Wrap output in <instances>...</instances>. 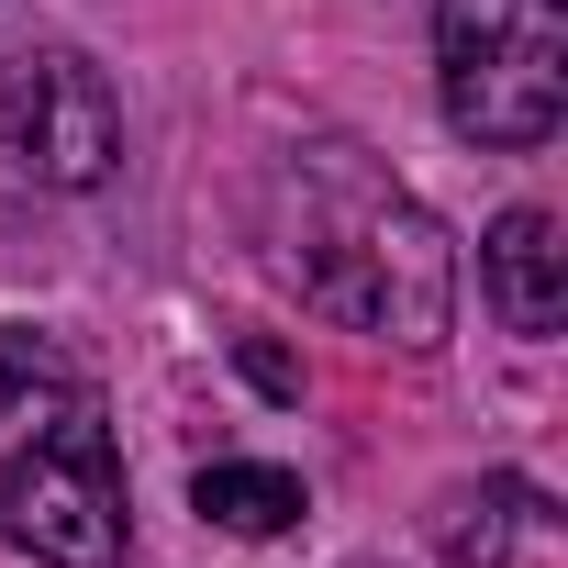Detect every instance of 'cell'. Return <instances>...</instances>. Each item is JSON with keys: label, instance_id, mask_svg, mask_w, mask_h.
<instances>
[{"label": "cell", "instance_id": "1", "mask_svg": "<svg viewBox=\"0 0 568 568\" xmlns=\"http://www.w3.org/2000/svg\"><path fill=\"white\" fill-rule=\"evenodd\" d=\"M267 267L291 291L368 335V346H402V357H435L446 324H457V245L446 223L379 179L357 145H291L267 179Z\"/></svg>", "mask_w": 568, "mask_h": 568}, {"label": "cell", "instance_id": "2", "mask_svg": "<svg viewBox=\"0 0 568 568\" xmlns=\"http://www.w3.org/2000/svg\"><path fill=\"white\" fill-rule=\"evenodd\" d=\"M435 90L468 145H546L568 123V0H435Z\"/></svg>", "mask_w": 568, "mask_h": 568}, {"label": "cell", "instance_id": "3", "mask_svg": "<svg viewBox=\"0 0 568 568\" xmlns=\"http://www.w3.org/2000/svg\"><path fill=\"white\" fill-rule=\"evenodd\" d=\"M0 524L34 568H112L123 557V457L90 390H68L57 424H34V446L0 479Z\"/></svg>", "mask_w": 568, "mask_h": 568}, {"label": "cell", "instance_id": "4", "mask_svg": "<svg viewBox=\"0 0 568 568\" xmlns=\"http://www.w3.org/2000/svg\"><path fill=\"white\" fill-rule=\"evenodd\" d=\"M0 156L34 190H101L123 156V101L79 45H34L0 79Z\"/></svg>", "mask_w": 568, "mask_h": 568}, {"label": "cell", "instance_id": "5", "mask_svg": "<svg viewBox=\"0 0 568 568\" xmlns=\"http://www.w3.org/2000/svg\"><path fill=\"white\" fill-rule=\"evenodd\" d=\"M479 291H490V313L513 324V335H557L568 324V234H557V212H501L490 234H479Z\"/></svg>", "mask_w": 568, "mask_h": 568}, {"label": "cell", "instance_id": "6", "mask_svg": "<svg viewBox=\"0 0 568 568\" xmlns=\"http://www.w3.org/2000/svg\"><path fill=\"white\" fill-rule=\"evenodd\" d=\"M190 513L223 524V535H291L302 524V479L291 468H256V457H212L190 479Z\"/></svg>", "mask_w": 568, "mask_h": 568}, {"label": "cell", "instance_id": "7", "mask_svg": "<svg viewBox=\"0 0 568 568\" xmlns=\"http://www.w3.org/2000/svg\"><path fill=\"white\" fill-rule=\"evenodd\" d=\"M513 524H535V490H524V479L446 490V501H435V557H446V568H501V557H513Z\"/></svg>", "mask_w": 568, "mask_h": 568}, {"label": "cell", "instance_id": "8", "mask_svg": "<svg viewBox=\"0 0 568 568\" xmlns=\"http://www.w3.org/2000/svg\"><path fill=\"white\" fill-rule=\"evenodd\" d=\"M79 368H68V346L57 335H34V324H0V413L12 402H34V390H68Z\"/></svg>", "mask_w": 568, "mask_h": 568}, {"label": "cell", "instance_id": "9", "mask_svg": "<svg viewBox=\"0 0 568 568\" xmlns=\"http://www.w3.org/2000/svg\"><path fill=\"white\" fill-rule=\"evenodd\" d=\"M234 368H245V379H256L267 402H302V357H291V346H267V335H245V346H234Z\"/></svg>", "mask_w": 568, "mask_h": 568}]
</instances>
